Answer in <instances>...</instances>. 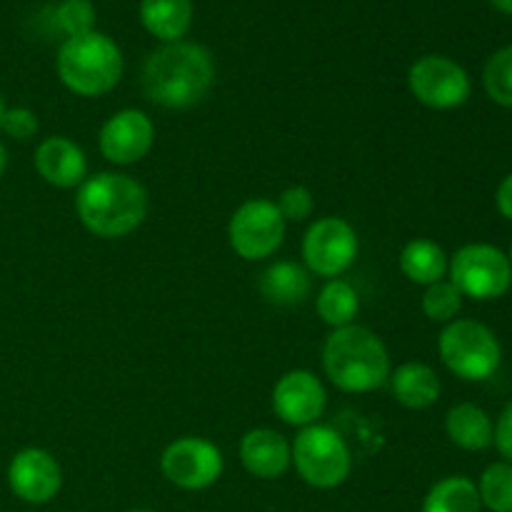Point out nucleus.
Instances as JSON below:
<instances>
[{"instance_id":"obj_33","label":"nucleus","mask_w":512,"mask_h":512,"mask_svg":"<svg viewBox=\"0 0 512 512\" xmlns=\"http://www.w3.org/2000/svg\"><path fill=\"white\" fill-rule=\"evenodd\" d=\"M490 3H493L498 10H503V13L512 15V0H490Z\"/></svg>"},{"instance_id":"obj_20","label":"nucleus","mask_w":512,"mask_h":512,"mask_svg":"<svg viewBox=\"0 0 512 512\" xmlns=\"http://www.w3.org/2000/svg\"><path fill=\"white\" fill-rule=\"evenodd\" d=\"M445 433H448L450 443L458 445V448L470 450V453H480V450L493 445L495 425L480 405L460 403L448 410Z\"/></svg>"},{"instance_id":"obj_14","label":"nucleus","mask_w":512,"mask_h":512,"mask_svg":"<svg viewBox=\"0 0 512 512\" xmlns=\"http://www.w3.org/2000/svg\"><path fill=\"white\" fill-rule=\"evenodd\" d=\"M328 393L320 378L310 370H290L275 383L273 410L285 425L308 428L315 425L325 413Z\"/></svg>"},{"instance_id":"obj_10","label":"nucleus","mask_w":512,"mask_h":512,"mask_svg":"<svg viewBox=\"0 0 512 512\" xmlns=\"http://www.w3.org/2000/svg\"><path fill=\"white\" fill-rule=\"evenodd\" d=\"M360 250L358 233L345 218L315 220L303 238V260L310 275L318 278H340L355 263Z\"/></svg>"},{"instance_id":"obj_26","label":"nucleus","mask_w":512,"mask_h":512,"mask_svg":"<svg viewBox=\"0 0 512 512\" xmlns=\"http://www.w3.org/2000/svg\"><path fill=\"white\" fill-rule=\"evenodd\" d=\"M95 5L90 0H60L53 8V28L63 35V40L95 30Z\"/></svg>"},{"instance_id":"obj_25","label":"nucleus","mask_w":512,"mask_h":512,"mask_svg":"<svg viewBox=\"0 0 512 512\" xmlns=\"http://www.w3.org/2000/svg\"><path fill=\"white\" fill-rule=\"evenodd\" d=\"M483 85L493 103L512 108V45L490 55L483 70Z\"/></svg>"},{"instance_id":"obj_21","label":"nucleus","mask_w":512,"mask_h":512,"mask_svg":"<svg viewBox=\"0 0 512 512\" xmlns=\"http://www.w3.org/2000/svg\"><path fill=\"white\" fill-rule=\"evenodd\" d=\"M450 258L435 240L415 238L400 250V270L415 285H433L445 280Z\"/></svg>"},{"instance_id":"obj_23","label":"nucleus","mask_w":512,"mask_h":512,"mask_svg":"<svg viewBox=\"0 0 512 512\" xmlns=\"http://www.w3.org/2000/svg\"><path fill=\"white\" fill-rule=\"evenodd\" d=\"M478 485L463 475H450L435 483L423 500V512H480Z\"/></svg>"},{"instance_id":"obj_27","label":"nucleus","mask_w":512,"mask_h":512,"mask_svg":"<svg viewBox=\"0 0 512 512\" xmlns=\"http://www.w3.org/2000/svg\"><path fill=\"white\" fill-rule=\"evenodd\" d=\"M463 308V295L450 280H440L425 288L423 293V313L433 323H453Z\"/></svg>"},{"instance_id":"obj_30","label":"nucleus","mask_w":512,"mask_h":512,"mask_svg":"<svg viewBox=\"0 0 512 512\" xmlns=\"http://www.w3.org/2000/svg\"><path fill=\"white\" fill-rule=\"evenodd\" d=\"M493 445L500 450L505 463H512V403H508L500 413L498 423H495Z\"/></svg>"},{"instance_id":"obj_29","label":"nucleus","mask_w":512,"mask_h":512,"mask_svg":"<svg viewBox=\"0 0 512 512\" xmlns=\"http://www.w3.org/2000/svg\"><path fill=\"white\" fill-rule=\"evenodd\" d=\"M40 123H38V115L35 110L23 108V105H15V108H5L3 115V125H0V133H5L8 138L20 140H33L38 135Z\"/></svg>"},{"instance_id":"obj_35","label":"nucleus","mask_w":512,"mask_h":512,"mask_svg":"<svg viewBox=\"0 0 512 512\" xmlns=\"http://www.w3.org/2000/svg\"><path fill=\"white\" fill-rule=\"evenodd\" d=\"M508 258H510V265H512V245H510V253H508Z\"/></svg>"},{"instance_id":"obj_19","label":"nucleus","mask_w":512,"mask_h":512,"mask_svg":"<svg viewBox=\"0 0 512 512\" xmlns=\"http://www.w3.org/2000/svg\"><path fill=\"white\" fill-rule=\"evenodd\" d=\"M258 290L268 303L290 308V305H300L308 300L310 290H313V278L303 265L293 263V260H278L260 273Z\"/></svg>"},{"instance_id":"obj_28","label":"nucleus","mask_w":512,"mask_h":512,"mask_svg":"<svg viewBox=\"0 0 512 512\" xmlns=\"http://www.w3.org/2000/svg\"><path fill=\"white\" fill-rule=\"evenodd\" d=\"M285 223H305L315 213V198L305 185H290L275 200Z\"/></svg>"},{"instance_id":"obj_16","label":"nucleus","mask_w":512,"mask_h":512,"mask_svg":"<svg viewBox=\"0 0 512 512\" xmlns=\"http://www.w3.org/2000/svg\"><path fill=\"white\" fill-rule=\"evenodd\" d=\"M240 463L253 478L278 480L293 465L290 443L273 428H253L240 440Z\"/></svg>"},{"instance_id":"obj_9","label":"nucleus","mask_w":512,"mask_h":512,"mask_svg":"<svg viewBox=\"0 0 512 512\" xmlns=\"http://www.w3.org/2000/svg\"><path fill=\"white\" fill-rule=\"evenodd\" d=\"M408 88L418 103L433 110H455L468 103L470 75L448 55H423L408 70Z\"/></svg>"},{"instance_id":"obj_3","label":"nucleus","mask_w":512,"mask_h":512,"mask_svg":"<svg viewBox=\"0 0 512 512\" xmlns=\"http://www.w3.org/2000/svg\"><path fill=\"white\" fill-rule=\"evenodd\" d=\"M323 370L343 393H373L388 383L390 355L383 340L363 325H348L328 335L323 345Z\"/></svg>"},{"instance_id":"obj_32","label":"nucleus","mask_w":512,"mask_h":512,"mask_svg":"<svg viewBox=\"0 0 512 512\" xmlns=\"http://www.w3.org/2000/svg\"><path fill=\"white\" fill-rule=\"evenodd\" d=\"M5 168H8V150H5V145L0 143V180H3Z\"/></svg>"},{"instance_id":"obj_12","label":"nucleus","mask_w":512,"mask_h":512,"mask_svg":"<svg viewBox=\"0 0 512 512\" xmlns=\"http://www.w3.org/2000/svg\"><path fill=\"white\" fill-rule=\"evenodd\" d=\"M8 488L28 505H45L63 488V468L53 453L43 448H23L8 463Z\"/></svg>"},{"instance_id":"obj_5","label":"nucleus","mask_w":512,"mask_h":512,"mask_svg":"<svg viewBox=\"0 0 512 512\" xmlns=\"http://www.w3.org/2000/svg\"><path fill=\"white\" fill-rule=\"evenodd\" d=\"M438 353L445 368L460 380L483 383L493 378L503 360L500 340L488 325L478 320H458L448 323L438 338Z\"/></svg>"},{"instance_id":"obj_18","label":"nucleus","mask_w":512,"mask_h":512,"mask_svg":"<svg viewBox=\"0 0 512 512\" xmlns=\"http://www.w3.org/2000/svg\"><path fill=\"white\" fill-rule=\"evenodd\" d=\"M140 23L160 43H178L193 28V0H140Z\"/></svg>"},{"instance_id":"obj_17","label":"nucleus","mask_w":512,"mask_h":512,"mask_svg":"<svg viewBox=\"0 0 512 512\" xmlns=\"http://www.w3.org/2000/svg\"><path fill=\"white\" fill-rule=\"evenodd\" d=\"M390 393L398 400L403 408L408 410H425L440 400V385L438 373L430 365L410 360V363L398 365L388 378Z\"/></svg>"},{"instance_id":"obj_22","label":"nucleus","mask_w":512,"mask_h":512,"mask_svg":"<svg viewBox=\"0 0 512 512\" xmlns=\"http://www.w3.org/2000/svg\"><path fill=\"white\" fill-rule=\"evenodd\" d=\"M315 310H318L320 320L330 325L333 330L348 328L355 323L360 310L358 290L343 278H333L320 288L318 298H315Z\"/></svg>"},{"instance_id":"obj_24","label":"nucleus","mask_w":512,"mask_h":512,"mask_svg":"<svg viewBox=\"0 0 512 512\" xmlns=\"http://www.w3.org/2000/svg\"><path fill=\"white\" fill-rule=\"evenodd\" d=\"M480 505L490 512H512V463H493L478 483Z\"/></svg>"},{"instance_id":"obj_4","label":"nucleus","mask_w":512,"mask_h":512,"mask_svg":"<svg viewBox=\"0 0 512 512\" xmlns=\"http://www.w3.org/2000/svg\"><path fill=\"white\" fill-rule=\"evenodd\" d=\"M123 70V50L100 30L63 40L55 55L60 83L78 98H100L110 93L123 78Z\"/></svg>"},{"instance_id":"obj_1","label":"nucleus","mask_w":512,"mask_h":512,"mask_svg":"<svg viewBox=\"0 0 512 512\" xmlns=\"http://www.w3.org/2000/svg\"><path fill=\"white\" fill-rule=\"evenodd\" d=\"M143 93L165 110H188L208 98L215 83V60L193 40L163 43L143 63Z\"/></svg>"},{"instance_id":"obj_15","label":"nucleus","mask_w":512,"mask_h":512,"mask_svg":"<svg viewBox=\"0 0 512 512\" xmlns=\"http://www.w3.org/2000/svg\"><path fill=\"white\" fill-rule=\"evenodd\" d=\"M35 173L48 185L60 190L80 188L88 178V158L75 140L65 135L40 140L35 148Z\"/></svg>"},{"instance_id":"obj_8","label":"nucleus","mask_w":512,"mask_h":512,"mask_svg":"<svg viewBox=\"0 0 512 512\" xmlns=\"http://www.w3.org/2000/svg\"><path fill=\"white\" fill-rule=\"evenodd\" d=\"M285 220L275 200L250 198L230 215L228 243L238 258L255 263L280 250L285 240Z\"/></svg>"},{"instance_id":"obj_34","label":"nucleus","mask_w":512,"mask_h":512,"mask_svg":"<svg viewBox=\"0 0 512 512\" xmlns=\"http://www.w3.org/2000/svg\"><path fill=\"white\" fill-rule=\"evenodd\" d=\"M3 115H5V100L3 95H0V125H3Z\"/></svg>"},{"instance_id":"obj_31","label":"nucleus","mask_w":512,"mask_h":512,"mask_svg":"<svg viewBox=\"0 0 512 512\" xmlns=\"http://www.w3.org/2000/svg\"><path fill=\"white\" fill-rule=\"evenodd\" d=\"M495 205H498L500 215L512 220V173L505 175L503 183L498 185V193H495Z\"/></svg>"},{"instance_id":"obj_6","label":"nucleus","mask_w":512,"mask_h":512,"mask_svg":"<svg viewBox=\"0 0 512 512\" xmlns=\"http://www.w3.org/2000/svg\"><path fill=\"white\" fill-rule=\"evenodd\" d=\"M295 473L305 485L315 490L340 488L350 478L353 455L348 443L330 425H308L290 443Z\"/></svg>"},{"instance_id":"obj_13","label":"nucleus","mask_w":512,"mask_h":512,"mask_svg":"<svg viewBox=\"0 0 512 512\" xmlns=\"http://www.w3.org/2000/svg\"><path fill=\"white\" fill-rule=\"evenodd\" d=\"M155 123L138 108L110 115L98 133V148L113 165H135L153 150Z\"/></svg>"},{"instance_id":"obj_11","label":"nucleus","mask_w":512,"mask_h":512,"mask_svg":"<svg viewBox=\"0 0 512 512\" xmlns=\"http://www.w3.org/2000/svg\"><path fill=\"white\" fill-rule=\"evenodd\" d=\"M225 460L215 443L195 435L173 440L160 455V470L165 480L180 490H205L223 475Z\"/></svg>"},{"instance_id":"obj_7","label":"nucleus","mask_w":512,"mask_h":512,"mask_svg":"<svg viewBox=\"0 0 512 512\" xmlns=\"http://www.w3.org/2000/svg\"><path fill=\"white\" fill-rule=\"evenodd\" d=\"M448 275L460 295L473 300H498L512 285L510 258L488 243L463 245L450 258Z\"/></svg>"},{"instance_id":"obj_2","label":"nucleus","mask_w":512,"mask_h":512,"mask_svg":"<svg viewBox=\"0 0 512 512\" xmlns=\"http://www.w3.org/2000/svg\"><path fill=\"white\" fill-rule=\"evenodd\" d=\"M75 213L95 238H125L148 215V190L125 173L88 175L75 195Z\"/></svg>"},{"instance_id":"obj_36","label":"nucleus","mask_w":512,"mask_h":512,"mask_svg":"<svg viewBox=\"0 0 512 512\" xmlns=\"http://www.w3.org/2000/svg\"><path fill=\"white\" fill-rule=\"evenodd\" d=\"M128 512H153V510H128Z\"/></svg>"}]
</instances>
